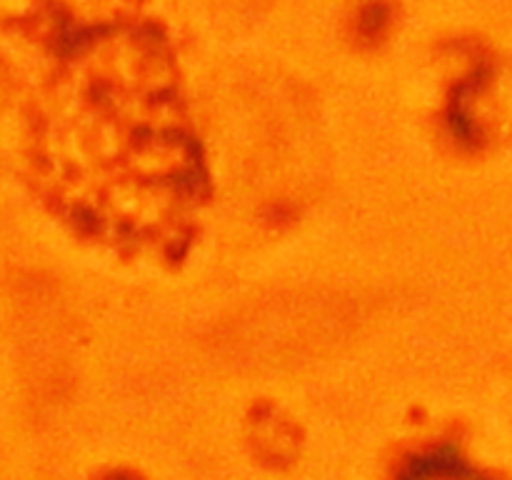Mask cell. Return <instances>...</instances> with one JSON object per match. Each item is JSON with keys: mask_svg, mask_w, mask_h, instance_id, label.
Masks as SVG:
<instances>
[{"mask_svg": "<svg viewBox=\"0 0 512 480\" xmlns=\"http://www.w3.org/2000/svg\"><path fill=\"white\" fill-rule=\"evenodd\" d=\"M403 478H463V475H475V468L450 445H438V448H428L423 453L413 455L405 460L400 468Z\"/></svg>", "mask_w": 512, "mask_h": 480, "instance_id": "obj_1", "label": "cell"}]
</instances>
